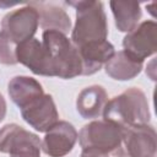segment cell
<instances>
[{
  "label": "cell",
  "instance_id": "6da1fadb",
  "mask_svg": "<svg viewBox=\"0 0 157 157\" xmlns=\"http://www.w3.org/2000/svg\"><path fill=\"white\" fill-rule=\"evenodd\" d=\"M38 26L39 15L29 4L6 13L1 21L0 31V64H17V45L33 38Z\"/></svg>",
  "mask_w": 157,
  "mask_h": 157
},
{
  "label": "cell",
  "instance_id": "7a4b0ae2",
  "mask_svg": "<svg viewBox=\"0 0 157 157\" xmlns=\"http://www.w3.org/2000/svg\"><path fill=\"white\" fill-rule=\"evenodd\" d=\"M102 114L103 120L123 129L148 124L151 118L146 94L137 87H130L108 101Z\"/></svg>",
  "mask_w": 157,
  "mask_h": 157
},
{
  "label": "cell",
  "instance_id": "3957f363",
  "mask_svg": "<svg viewBox=\"0 0 157 157\" xmlns=\"http://www.w3.org/2000/svg\"><path fill=\"white\" fill-rule=\"evenodd\" d=\"M76 10V22L71 31V42L76 48L107 40L108 23L101 1H66Z\"/></svg>",
  "mask_w": 157,
  "mask_h": 157
},
{
  "label": "cell",
  "instance_id": "277c9868",
  "mask_svg": "<svg viewBox=\"0 0 157 157\" xmlns=\"http://www.w3.org/2000/svg\"><path fill=\"white\" fill-rule=\"evenodd\" d=\"M42 39L49 55L54 76L69 80L82 75L78 50L66 34L58 31H44Z\"/></svg>",
  "mask_w": 157,
  "mask_h": 157
},
{
  "label": "cell",
  "instance_id": "5b68a950",
  "mask_svg": "<svg viewBox=\"0 0 157 157\" xmlns=\"http://www.w3.org/2000/svg\"><path fill=\"white\" fill-rule=\"evenodd\" d=\"M124 134L125 129L113 123L94 120L81 129L78 141L82 150H94L105 155L112 153L115 157H126Z\"/></svg>",
  "mask_w": 157,
  "mask_h": 157
},
{
  "label": "cell",
  "instance_id": "8992f818",
  "mask_svg": "<svg viewBox=\"0 0 157 157\" xmlns=\"http://www.w3.org/2000/svg\"><path fill=\"white\" fill-rule=\"evenodd\" d=\"M42 142L39 137L11 123L0 129V152L10 157H40Z\"/></svg>",
  "mask_w": 157,
  "mask_h": 157
},
{
  "label": "cell",
  "instance_id": "52a82bcc",
  "mask_svg": "<svg viewBox=\"0 0 157 157\" xmlns=\"http://www.w3.org/2000/svg\"><path fill=\"white\" fill-rule=\"evenodd\" d=\"M157 23L147 20L139 23L123 39V52L136 63L153 55L157 50Z\"/></svg>",
  "mask_w": 157,
  "mask_h": 157
},
{
  "label": "cell",
  "instance_id": "ba28073f",
  "mask_svg": "<svg viewBox=\"0 0 157 157\" xmlns=\"http://www.w3.org/2000/svg\"><path fill=\"white\" fill-rule=\"evenodd\" d=\"M23 120L39 132H47L59 121V113L50 94H43L21 109Z\"/></svg>",
  "mask_w": 157,
  "mask_h": 157
},
{
  "label": "cell",
  "instance_id": "9c48e42d",
  "mask_svg": "<svg viewBox=\"0 0 157 157\" xmlns=\"http://www.w3.org/2000/svg\"><path fill=\"white\" fill-rule=\"evenodd\" d=\"M77 139L75 126L69 121L59 120L45 132L42 150L49 157H64L72 151Z\"/></svg>",
  "mask_w": 157,
  "mask_h": 157
},
{
  "label": "cell",
  "instance_id": "30bf717a",
  "mask_svg": "<svg viewBox=\"0 0 157 157\" xmlns=\"http://www.w3.org/2000/svg\"><path fill=\"white\" fill-rule=\"evenodd\" d=\"M156 130L150 124L125 129L124 150L126 157H156Z\"/></svg>",
  "mask_w": 157,
  "mask_h": 157
},
{
  "label": "cell",
  "instance_id": "8fae6325",
  "mask_svg": "<svg viewBox=\"0 0 157 157\" xmlns=\"http://www.w3.org/2000/svg\"><path fill=\"white\" fill-rule=\"evenodd\" d=\"M16 59L36 75L54 76L49 55L43 43L34 37L17 45Z\"/></svg>",
  "mask_w": 157,
  "mask_h": 157
},
{
  "label": "cell",
  "instance_id": "7c38bea8",
  "mask_svg": "<svg viewBox=\"0 0 157 157\" xmlns=\"http://www.w3.org/2000/svg\"><path fill=\"white\" fill-rule=\"evenodd\" d=\"M81 64H82V75H93L101 70L103 65L114 55V45L108 42H94L77 48Z\"/></svg>",
  "mask_w": 157,
  "mask_h": 157
},
{
  "label": "cell",
  "instance_id": "4fadbf2b",
  "mask_svg": "<svg viewBox=\"0 0 157 157\" xmlns=\"http://www.w3.org/2000/svg\"><path fill=\"white\" fill-rule=\"evenodd\" d=\"M32 5L39 15V26L44 31H58L66 34L71 29V20L67 12L55 2L33 1Z\"/></svg>",
  "mask_w": 157,
  "mask_h": 157
},
{
  "label": "cell",
  "instance_id": "5bb4252c",
  "mask_svg": "<svg viewBox=\"0 0 157 157\" xmlns=\"http://www.w3.org/2000/svg\"><path fill=\"white\" fill-rule=\"evenodd\" d=\"M108 102L105 90L99 85H92L83 88L76 99V108L83 119L98 118Z\"/></svg>",
  "mask_w": 157,
  "mask_h": 157
},
{
  "label": "cell",
  "instance_id": "9a60e30c",
  "mask_svg": "<svg viewBox=\"0 0 157 157\" xmlns=\"http://www.w3.org/2000/svg\"><path fill=\"white\" fill-rule=\"evenodd\" d=\"M7 91L11 101L22 109L32 101L44 94L42 85L29 76H15L7 85Z\"/></svg>",
  "mask_w": 157,
  "mask_h": 157
},
{
  "label": "cell",
  "instance_id": "2e32d148",
  "mask_svg": "<svg viewBox=\"0 0 157 157\" xmlns=\"http://www.w3.org/2000/svg\"><path fill=\"white\" fill-rule=\"evenodd\" d=\"M105 74L118 81H128L136 77L141 70L142 64L134 61L123 50L114 53V55L104 65Z\"/></svg>",
  "mask_w": 157,
  "mask_h": 157
},
{
  "label": "cell",
  "instance_id": "e0dca14e",
  "mask_svg": "<svg viewBox=\"0 0 157 157\" xmlns=\"http://www.w3.org/2000/svg\"><path fill=\"white\" fill-rule=\"evenodd\" d=\"M112 12L114 15L115 26L120 32H131L141 18V7L137 2L131 1H110Z\"/></svg>",
  "mask_w": 157,
  "mask_h": 157
},
{
  "label": "cell",
  "instance_id": "ac0fdd59",
  "mask_svg": "<svg viewBox=\"0 0 157 157\" xmlns=\"http://www.w3.org/2000/svg\"><path fill=\"white\" fill-rule=\"evenodd\" d=\"M81 157H109V155H105L94 150H82Z\"/></svg>",
  "mask_w": 157,
  "mask_h": 157
},
{
  "label": "cell",
  "instance_id": "d6986e66",
  "mask_svg": "<svg viewBox=\"0 0 157 157\" xmlns=\"http://www.w3.org/2000/svg\"><path fill=\"white\" fill-rule=\"evenodd\" d=\"M5 115H6V101L4 96L0 93V121L4 120Z\"/></svg>",
  "mask_w": 157,
  "mask_h": 157
}]
</instances>
